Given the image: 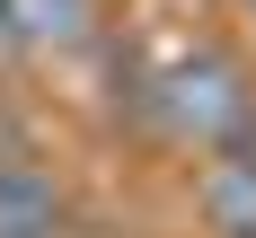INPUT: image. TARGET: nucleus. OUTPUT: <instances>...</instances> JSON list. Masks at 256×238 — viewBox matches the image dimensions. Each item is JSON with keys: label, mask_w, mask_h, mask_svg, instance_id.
<instances>
[{"label": "nucleus", "mask_w": 256, "mask_h": 238, "mask_svg": "<svg viewBox=\"0 0 256 238\" xmlns=\"http://www.w3.org/2000/svg\"><path fill=\"white\" fill-rule=\"evenodd\" d=\"M18 44H80L98 26V0H9Z\"/></svg>", "instance_id": "obj_4"}, {"label": "nucleus", "mask_w": 256, "mask_h": 238, "mask_svg": "<svg viewBox=\"0 0 256 238\" xmlns=\"http://www.w3.org/2000/svg\"><path fill=\"white\" fill-rule=\"evenodd\" d=\"M159 115L194 150H230V141L256 132V97H248V79H238V62H221V53H186L177 71L159 79Z\"/></svg>", "instance_id": "obj_1"}, {"label": "nucleus", "mask_w": 256, "mask_h": 238, "mask_svg": "<svg viewBox=\"0 0 256 238\" xmlns=\"http://www.w3.org/2000/svg\"><path fill=\"white\" fill-rule=\"evenodd\" d=\"M204 221H212V238H256V132L230 141V150H212V168H204Z\"/></svg>", "instance_id": "obj_2"}, {"label": "nucleus", "mask_w": 256, "mask_h": 238, "mask_svg": "<svg viewBox=\"0 0 256 238\" xmlns=\"http://www.w3.org/2000/svg\"><path fill=\"white\" fill-rule=\"evenodd\" d=\"M62 230V194L36 159H0V238H53Z\"/></svg>", "instance_id": "obj_3"}, {"label": "nucleus", "mask_w": 256, "mask_h": 238, "mask_svg": "<svg viewBox=\"0 0 256 238\" xmlns=\"http://www.w3.org/2000/svg\"><path fill=\"white\" fill-rule=\"evenodd\" d=\"M9 44H18V26H9V0H0V53H9Z\"/></svg>", "instance_id": "obj_5"}, {"label": "nucleus", "mask_w": 256, "mask_h": 238, "mask_svg": "<svg viewBox=\"0 0 256 238\" xmlns=\"http://www.w3.org/2000/svg\"><path fill=\"white\" fill-rule=\"evenodd\" d=\"M248 18H256V0H248Z\"/></svg>", "instance_id": "obj_6"}]
</instances>
